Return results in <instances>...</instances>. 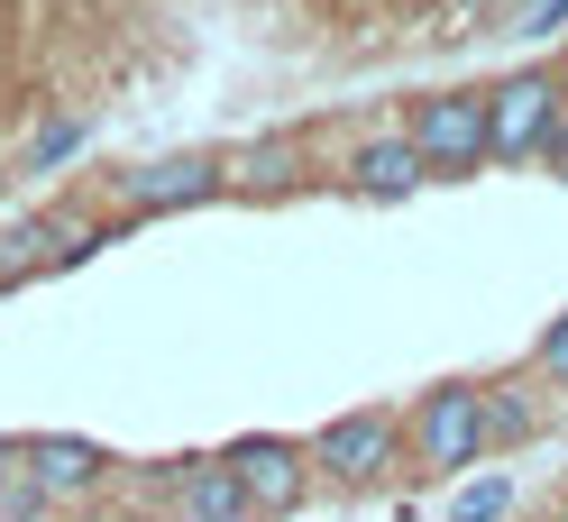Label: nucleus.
I'll return each mask as SVG.
<instances>
[{
    "instance_id": "obj_1",
    "label": "nucleus",
    "mask_w": 568,
    "mask_h": 522,
    "mask_svg": "<svg viewBox=\"0 0 568 522\" xmlns=\"http://www.w3.org/2000/svg\"><path fill=\"white\" fill-rule=\"evenodd\" d=\"M404 147L422 156V174H468V165H486V92H422Z\"/></svg>"
},
{
    "instance_id": "obj_2",
    "label": "nucleus",
    "mask_w": 568,
    "mask_h": 522,
    "mask_svg": "<svg viewBox=\"0 0 568 522\" xmlns=\"http://www.w3.org/2000/svg\"><path fill=\"white\" fill-rule=\"evenodd\" d=\"M550 129H559V83L550 74H514V83H495L486 92V156H541L550 147Z\"/></svg>"
},
{
    "instance_id": "obj_3",
    "label": "nucleus",
    "mask_w": 568,
    "mask_h": 522,
    "mask_svg": "<svg viewBox=\"0 0 568 522\" xmlns=\"http://www.w3.org/2000/svg\"><path fill=\"white\" fill-rule=\"evenodd\" d=\"M477 449H486V386H440V395H422L413 412V459L422 468H477Z\"/></svg>"
},
{
    "instance_id": "obj_4",
    "label": "nucleus",
    "mask_w": 568,
    "mask_h": 522,
    "mask_svg": "<svg viewBox=\"0 0 568 522\" xmlns=\"http://www.w3.org/2000/svg\"><path fill=\"white\" fill-rule=\"evenodd\" d=\"M221 468L239 477L247 513H294V504H303V449H294V440H275V431L230 440V449H221Z\"/></svg>"
},
{
    "instance_id": "obj_5",
    "label": "nucleus",
    "mask_w": 568,
    "mask_h": 522,
    "mask_svg": "<svg viewBox=\"0 0 568 522\" xmlns=\"http://www.w3.org/2000/svg\"><path fill=\"white\" fill-rule=\"evenodd\" d=\"M221 184H230V156H211V147L156 156V165L129 174V221H156V212H184V202H211Z\"/></svg>"
},
{
    "instance_id": "obj_6",
    "label": "nucleus",
    "mask_w": 568,
    "mask_h": 522,
    "mask_svg": "<svg viewBox=\"0 0 568 522\" xmlns=\"http://www.w3.org/2000/svg\"><path fill=\"white\" fill-rule=\"evenodd\" d=\"M101 468H111V459H101L92 440H74V431H38V440H19V477L47 495V513H55V504H83L92 485H101Z\"/></svg>"
},
{
    "instance_id": "obj_7",
    "label": "nucleus",
    "mask_w": 568,
    "mask_h": 522,
    "mask_svg": "<svg viewBox=\"0 0 568 522\" xmlns=\"http://www.w3.org/2000/svg\"><path fill=\"white\" fill-rule=\"evenodd\" d=\"M385 459H395V412H339V422H322V440H312V468L339 477V485H367Z\"/></svg>"
},
{
    "instance_id": "obj_8",
    "label": "nucleus",
    "mask_w": 568,
    "mask_h": 522,
    "mask_svg": "<svg viewBox=\"0 0 568 522\" xmlns=\"http://www.w3.org/2000/svg\"><path fill=\"white\" fill-rule=\"evenodd\" d=\"M348 184H358L367 202H404V193L422 184V156L404 147V137H367V147L348 156Z\"/></svg>"
},
{
    "instance_id": "obj_9",
    "label": "nucleus",
    "mask_w": 568,
    "mask_h": 522,
    "mask_svg": "<svg viewBox=\"0 0 568 522\" xmlns=\"http://www.w3.org/2000/svg\"><path fill=\"white\" fill-rule=\"evenodd\" d=\"M174 504H184V522H239L247 495H239V477L221 459H184V485H174Z\"/></svg>"
},
{
    "instance_id": "obj_10",
    "label": "nucleus",
    "mask_w": 568,
    "mask_h": 522,
    "mask_svg": "<svg viewBox=\"0 0 568 522\" xmlns=\"http://www.w3.org/2000/svg\"><path fill=\"white\" fill-rule=\"evenodd\" d=\"M294 165H303L294 137H257L247 156H230V184H247V193H284V184H294Z\"/></svg>"
},
{
    "instance_id": "obj_11",
    "label": "nucleus",
    "mask_w": 568,
    "mask_h": 522,
    "mask_svg": "<svg viewBox=\"0 0 568 522\" xmlns=\"http://www.w3.org/2000/svg\"><path fill=\"white\" fill-rule=\"evenodd\" d=\"M514 513V477H468L449 495V522H505Z\"/></svg>"
},
{
    "instance_id": "obj_12",
    "label": "nucleus",
    "mask_w": 568,
    "mask_h": 522,
    "mask_svg": "<svg viewBox=\"0 0 568 522\" xmlns=\"http://www.w3.org/2000/svg\"><path fill=\"white\" fill-rule=\"evenodd\" d=\"M495 440H531V403L523 395H486V449Z\"/></svg>"
},
{
    "instance_id": "obj_13",
    "label": "nucleus",
    "mask_w": 568,
    "mask_h": 522,
    "mask_svg": "<svg viewBox=\"0 0 568 522\" xmlns=\"http://www.w3.org/2000/svg\"><path fill=\"white\" fill-rule=\"evenodd\" d=\"M83 147V120H55V129H38V147H28V165H55V156H74Z\"/></svg>"
},
{
    "instance_id": "obj_14",
    "label": "nucleus",
    "mask_w": 568,
    "mask_h": 522,
    "mask_svg": "<svg viewBox=\"0 0 568 522\" xmlns=\"http://www.w3.org/2000/svg\"><path fill=\"white\" fill-rule=\"evenodd\" d=\"M531 358H541V376H559V386H568V311L541 330V348H531Z\"/></svg>"
},
{
    "instance_id": "obj_15",
    "label": "nucleus",
    "mask_w": 568,
    "mask_h": 522,
    "mask_svg": "<svg viewBox=\"0 0 568 522\" xmlns=\"http://www.w3.org/2000/svg\"><path fill=\"white\" fill-rule=\"evenodd\" d=\"M523 28H531V38H550V28H568V0H541V10H531Z\"/></svg>"
},
{
    "instance_id": "obj_16",
    "label": "nucleus",
    "mask_w": 568,
    "mask_h": 522,
    "mask_svg": "<svg viewBox=\"0 0 568 522\" xmlns=\"http://www.w3.org/2000/svg\"><path fill=\"white\" fill-rule=\"evenodd\" d=\"M550 83H559V111H568V64H559V74H550Z\"/></svg>"
},
{
    "instance_id": "obj_17",
    "label": "nucleus",
    "mask_w": 568,
    "mask_h": 522,
    "mask_svg": "<svg viewBox=\"0 0 568 522\" xmlns=\"http://www.w3.org/2000/svg\"><path fill=\"white\" fill-rule=\"evenodd\" d=\"M38 522H55V513H38Z\"/></svg>"
},
{
    "instance_id": "obj_18",
    "label": "nucleus",
    "mask_w": 568,
    "mask_h": 522,
    "mask_svg": "<svg viewBox=\"0 0 568 522\" xmlns=\"http://www.w3.org/2000/svg\"><path fill=\"white\" fill-rule=\"evenodd\" d=\"M559 522H568V513H559Z\"/></svg>"
}]
</instances>
